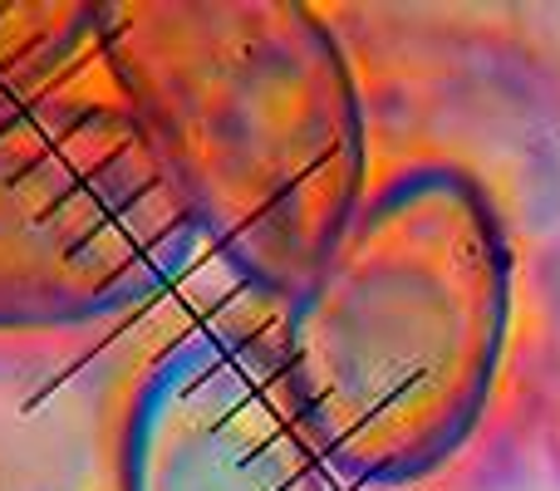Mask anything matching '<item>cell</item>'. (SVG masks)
Masks as SVG:
<instances>
[{"mask_svg":"<svg viewBox=\"0 0 560 491\" xmlns=\"http://www.w3.org/2000/svg\"><path fill=\"white\" fill-rule=\"evenodd\" d=\"M98 39V5L84 0H0V118L55 98V84Z\"/></svg>","mask_w":560,"mask_h":491,"instance_id":"cell-6","label":"cell"},{"mask_svg":"<svg viewBox=\"0 0 560 491\" xmlns=\"http://www.w3.org/2000/svg\"><path fill=\"white\" fill-rule=\"evenodd\" d=\"M118 491H335L276 339H177L124 413Z\"/></svg>","mask_w":560,"mask_h":491,"instance_id":"cell-4","label":"cell"},{"mask_svg":"<svg viewBox=\"0 0 560 491\" xmlns=\"http://www.w3.org/2000/svg\"><path fill=\"white\" fill-rule=\"evenodd\" d=\"M98 45L207 246L295 295L364 207L349 59L300 0H114Z\"/></svg>","mask_w":560,"mask_h":491,"instance_id":"cell-1","label":"cell"},{"mask_svg":"<svg viewBox=\"0 0 560 491\" xmlns=\"http://www.w3.org/2000/svg\"><path fill=\"white\" fill-rule=\"evenodd\" d=\"M108 384L49 335H0V491H118Z\"/></svg>","mask_w":560,"mask_h":491,"instance_id":"cell-5","label":"cell"},{"mask_svg":"<svg viewBox=\"0 0 560 491\" xmlns=\"http://www.w3.org/2000/svg\"><path fill=\"white\" fill-rule=\"evenodd\" d=\"M512 325V246L482 183L413 167L290 295V384L349 482H413L472 437Z\"/></svg>","mask_w":560,"mask_h":491,"instance_id":"cell-2","label":"cell"},{"mask_svg":"<svg viewBox=\"0 0 560 491\" xmlns=\"http://www.w3.org/2000/svg\"><path fill=\"white\" fill-rule=\"evenodd\" d=\"M202 242L124 104L45 98L0 118V335H59L153 300Z\"/></svg>","mask_w":560,"mask_h":491,"instance_id":"cell-3","label":"cell"}]
</instances>
